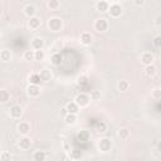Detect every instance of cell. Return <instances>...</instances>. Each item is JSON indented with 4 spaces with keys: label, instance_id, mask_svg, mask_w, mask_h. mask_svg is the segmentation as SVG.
<instances>
[{
    "label": "cell",
    "instance_id": "obj_19",
    "mask_svg": "<svg viewBox=\"0 0 161 161\" xmlns=\"http://www.w3.org/2000/svg\"><path fill=\"white\" fill-rule=\"evenodd\" d=\"M39 75H40V78H42V82H50L52 80V78H53V74H52V70H49V69H47V68H44V69H42L40 72H39Z\"/></svg>",
    "mask_w": 161,
    "mask_h": 161
},
{
    "label": "cell",
    "instance_id": "obj_39",
    "mask_svg": "<svg viewBox=\"0 0 161 161\" xmlns=\"http://www.w3.org/2000/svg\"><path fill=\"white\" fill-rule=\"evenodd\" d=\"M60 114H62L63 117H65V116L68 114V112H67V108H65V107H63V108L60 109Z\"/></svg>",
    "mask_w": 161,
    "mask_h": 161
},
{
    "label": "cell",
    "instance_id": "obj_12",
    "mask_svg": "<svg viewBox=\"0 0 161 161\" xmlns=\"http://www.w3.org/2000/svg\"><path fill=\"white\" fill-rule=\"evenodd\" d=\"M30 123L29 122H26V121H21L18 126H16V130H18V132L20 133V135H23V136H26L29 132H30Z\"/></svg>",
    "mask_w": 161,
    "mask_h": 161
},
{
    "label": "cell",
    "instance_id": "obj_8",
    "mask_svg": "<svg viewBox=\"0 0 161 161\" xmlns=\"http://www.w3.org/2000/svg\"><path fill=\"white\" fill-rule=\"evenodd\" d=\"M42 93V88L40 86H35V84H29L28 88H26V94L30 97V98H36L39 97Z\"/></svg>",
    "mask_w": 161,
    "mask_h": 161
},
{
    "label": "cell",
    "instance_id": "obj_33",
    "mask_svg": "<svg viewBox=\"0 0 161 161\" xmlns=\"http://www.w3.org/2000/svg\"><path fill=\"white\" fill-rule=\"evenodd\" d=\"M11 158H13V156H11V153L9 151H3L1 155H0V160L1 161H11Z\"/></svg>",
    "mask_w": 161,
    "mask_h": 161
},
{
    "label": "cell",
    "instance_id": "obj_34",
    "mask_svg": "<svg viewBox=\"0 0 161 161\" xmlns=\"http://www.w3.org/2000/svg\"><path fill=\"white\" fill-rule=\"evenodd\" d=\"M45 59V52L44 50H36L35 52V60L36 62H42Z\"/></svg>",
    "mask_w": 161,
    "mask_h": 161
},
{
    "label": "cell",
    "instance_id": "obj_15",
    "mask_svg": "<svg viewBox=\"0 0 161 161\" xmlns=\"http://www.w3.org/2000/svg\"><path fill=\"white\" fill-rule=\"evenodd\" d=\"M40 25H42V20H40V18H38V16H33V18H30V19L28 20V26H29L31 30L39 29Z\"/></svg>",
    "mask_w": 161,
    "mask_h": 161
},
{
    "label": "cell",
    "instance_id": "obj_31",
    "mask_svg": "<svg viewBox=\"0 0 161 161\" xmlns=\"http://www.w3.org/2000/svg\"><path fill=\"white\" fill-rule=\"evenodd\" d=\"M89 96H91V99H92V101H99V99L102 98V93H101V91H97V89L92 91Z\"/></svg>",
    "mask_w": 161,
    "mask_h": 161
},
{
    "label": "cell",
    "instance_id": "obj_37",
    "mask_svg": "<svg viewBox=\"0 0 161 161\" xmlns=\"http://www.w3.org/2000/svg\"><path fill=\"white\" fill-rule=\"evenodd\" d=\"M153 24H155L156 26H161V15H157V16L155 18V20H153Z\"/></svg>",
    "mask_w": 161,
    "mask_h": 161
},
{
    "label": "cell",
    "instance_id": "obj_13",
    "mask_svg": "<svg viewBox=\"0 0 161 161\" xmlns=\"http://www.w3.org/2000/svg\"><path fill=\"white\" fill-rule=\"evenodd\" d=\"M23 13H24V15H26V16L30 19V18H33V16H36V15H35V14H36V8H35V5H33V4H25L24 8H23Z\"/></svg>",
    "mask_w": 161,
    "mask_h": 161
},
{
    "label": "cell",
    "instance_id": "obj_16",
    "mask_svg": "<svg viewBox=\"0 0 161 161\" xmlns=\"http://www.w3.org/2000/svg\"><path fill=\"white\" fill-rule=\"evenodd\" d=\"M11 59H13V54H11V52H10L9 49L4 48V49L0 50V60H1L3 63H8V62H10Z\"/></svg>",
    "mask_w": 161,
    "mask_h": 161
},
{
    "label": "cell",
    "instance_id": "obj_20",
    "mask_svg": "<svg viewBox=\"0 0 161 161\" xmlns=\"http://www.w3.org/2000/svg\"><path fill=\"white\" fill-rule=\"evenodd\" d=\"M64 107L67 108V112H68V113H72V114H78V112H79V107H78V104H77L74 101L68 102V103H67Z\"/></svg>",
    "mask_w": 161,
    "mask_h": 161
},
{
    "label": "cell",
    "instance_id": "obj_18",
    "mask_svg": "<svg viewBox=\"0 0 161 161\" xmlns=\"http://www.w3.org/2000/svg\"><path fill=\"white\" fill-rule=\"evenodd\" d=\"M47 156H48V153L45 152V151H43V150H35L34 152H33V161H45L47 160Z\"/></svg>",
    "mask_w": 161,
    "mask_h": 161
},
{
    "label": "cell",
    "instance_id": "obj_23",
    "mask_svg": "<svg viewBox=\"0 0 161 161\" xmlns=\"http://www.w3.org/2000/svg\"><path fill=\"white\" fill-rule=\"evenodd\" d=\"M42 82V78L39 75V73H31L29 75V84H35V86H39Z\"/></svg>",
    "mask_w": 161,
    "mask_h": 161
},
{
    "label": "cell",
    "instance_id": "obj_32",
    "mask_svg": "<svg viewBox=\"0 0 161 161\" xmlns=\"http://www.w3.org/2000/svg\"><path fill=\"white\" fill-rule=\"evenodd\" d=\"M151 97H152L153 99H160V98H161V88H158V87L153 88V89L151 91Z\"/></svg>",
    "mask_w": 161,
    "mask_h": 161
},
{
    "label": "cell",
    "instance_id": "obj_7",
    "mask_svg": "<svg viewBox=\"0 0 161 161\" xmlns=\"http://www.w3.org/2000/svg\"><path fill=\"white\" fill-rule=\"evenodd\" d=\"M9 116L13 119H20L23 116V108L19 104H13L9 108Z\"/></svg>",
    "mask_w": 161,
    "mask_h": 161
},
{
    "label": "cell",
    "instance_id": "obj_17",
    "mask_svg": "<svg viewBox=\"0 0 161 161\" xmlns=\"http://www.w3.org/2000/svg\"><path fill=\"white\" fill-rule=\"evenodd\" d=\"M130 136H131V132H130V130L126 128V127H121V128L117 131V137L119 138V141H126V140L130 138Z\"/></svg>",
    "mask_w": 161,
    "mask_h": 161
},
{
    "label": "cell",
    "instance_id": "obj_4",
    "mask_svg": "<svg viewBox=\"0 0 161 161\" xmlns=\"http://www.w3.org/2000/svg\"><path fill=\"white\" fill-rule=\"evenodd\" d=\"M122 13H123V9H122V6H121L119 3H117V1L111 3L109 10H108V14H109L111 18L117 19V18H119V16L122 15Z\"/></svg>",
    "mask_w": 161,
    "mask_h": 161
},
{
    "label": "cell",
    "instance_id": "obj_35",
    "mask_svg": "<svg viewBox=\"0 0 161 161\" xmlns=\"http://www.w3.org/2000/svg\"><path fill=\"white\" fill-rule=\"evenodd\" d=\"M152 44L156 48H161V34H157L152 38Z\"/></svg>",
    "mask_w": 161,
    "mask_h": 161
},
{
    "label": "cell",
    "instance_id": "obj_26",
    "mask_svg": "<svg viewBox=\"0 0 161 161\" xmlns=\"http://www.w3.org/2000/svg\"><path fill=\"white\" fill-rule=\"evenodd\" d=\"M47 6L49 8V10L57 11V10L60 8V1H59V0H49V1L47 3Z\"/></svg>",
    "mask_w": 161,
    "mask_h": 161
},
{
    "label": "cell",
    "instance_id": "obj_6",
    "mask_svg": "<svg viewBox=\"0 0 161 161\" xmlns=\"http://www.w3.org/2000/svg\"><path fill=\"white\" fill-rule=\"evenodd\" d=\"M153 60H155V55L151 53V52H143L141 55H140V62L145 65V67H147V65H151V64H153Z\"/></svg>",
    "mask_w": 161,
    "mask_h": 161
},
{
    "label": "cell",
    "instance_id": "obj_21",
    "mask_svg": "<svg viewBox=\"0 0 161 161\" xmlns=\"http://www.w3.org/2000/svg\"><path fill=\"white\" fill-rule=\"evenodd\" d=\"M64 118V122H65V125H68V126H74L75 123H77V121H78V117H77V114H72V113H68L65 117H63Z\"/></svg>",
    "mask_w": 161,
    "mask_h": 161
},
{
    "label": "cell",
    "instance_id": "obj_9",
    "mask_svg": "<svg viewBox=\"0 0 161 161\" xmlns=\"http://www.w3.org/2000/svg\"><path fill=\"white\" fill-rule=\"evenodd\" d=\"M44 39L42 38V36H34L33 39H31V43H30V47H31V49L33 50H43V48H44Z\"/></svg>",
    "mask_w": 161,
    "mask_h": 161
},
{
    "label": "cell",
    "instance_id": "obj_27",
    "mask_svg": "<svg viewBox=\"0 0 161 161\" xmlns=\"http://www.w3.org/2000/svg\"><path fill=\"white\" fill-rule=\"evenodd\" d=\"M94 128H96V131H97L98 133H104V132L107 131V123L103 122V121H99V122L96 123Z\"/></svg>",
    "mask_w": 161,
    "mask_h": 161
},
{
    "label": "cell",
    "instance_id": "obj_36",
    "mask_svg": "<svg viewBox=\"0 0 161 161\" xmlns=\"http://www.w3.org/2000/svg\"><path fill=\"white\" fill-rule=\"evenodd\" d=\"M77 83H78L79 86H86V84L88 83L87 77H86V75H79V77L77 78Z\"/></svg>",
    "mask_w": 161,
    "mask_h": 161
},
{
    "label": "cell",
    "instance_id": "obj_22",
    "mask_svg": "<svg viewBox=\"0 0 161 161\" xmlns=\"http://www.w3.org/2000/svg\"><path fill=\"white\" fill-rule=\"evenodd\" d=\"M23 58H24V60H26V62L35 60V50H33V49L25 50V52L23 53Z\"/></svg>",
    "mask_w": 161,
    "mask_h": 161
},
{
    "label": "cell",
    "instance_id": "obj_30",
    "mask_svg": "<svg viewBox=\"0 0 161 161\" xmlns=\"http://www.w3.org/2000/svg\"><path fill=\"white\" fill-rule=\"evenodd\" d=\"M77 137H78V140H80V141H88V138H89V132L86 131V130H82V131L78 132Z\"/></svg>",
    "mask_w": 161,
    "mask_h": 161
},
{
    "label": "cell",
    "instance_id": "obj_25",
    "mask_svg": "<svg viewBox=\"0 0 161 161\" xmlns=\"http://www.w3.org/2000/svg\"><path fill=\"white\" fill-rule=\"evenodd\" d=\"M62 54L60 53H53L52 55H50V63L53 64V65H59L60 64V62H62Z\"/></svg>",
    "mask_w": 161,
    "mask_h": 161
},
{
    "label": "cell",
    "instance_id": "obj_28",
    "mask_svg": "<svg viewBox=\"0 0 161 161\" xmlns=\"http://www.w3.org/2000/svg\"><path fill=\"white\" fill-rule=\"evenodd\" d=\"M156 72H157V68H156L153 64L145 67V74H146L147 77H153V75L156 74Z\"/></svg>",
    "mask_w": 161,
    "mask_h": 161
},
{
    "label": "cell",
    "instance_id": "obj_10",
    "mask_svg": "<svg viewBox=\"0 0 161 161\" xmlns=\"http://www.w3.org/2000/svg\"><path fill=\"white\" fill-rule=\"evenodd\" d=\"M96 6V10L99 11V13H108L109 10V6H111V3L109 1H106V0H99L94 4Z\"/></svg>",
    "mask_w": 161,
    "mask_h": 161
},
{
    "label": "cell",
    "instance_id": "obj_1",
    "mask_svg": "<svg viewBox=\"0 0 161 161\" xmlns=\"http://www.w3.org/2000/svg\"><path fill=\"white\" fill-rule=\"evenodd\" d=\"M47 26L50 31L53 33H58L63 29V20L59 18V16H52L48 19L47 21Z\"/></svg>",
    "mask_w": 161,
    "mask_h": 161
},
{
    "label": "cell",
    "instance_id": "obj_3",
    "mask_svg": "<svg viewBox=\"0 0 161 161\" xmlns=\"http://www.w3.org/2000/svg\"><path fill=\"white\" fill-rule=\"evenodd\" d=\"M93 28H94V30H96L97 33H106V31L108 30V28H109V23H108L107 19L99 18V19H97V20L94 21Z\"/></svg>",
    "mask_w": 161,
    "mask_h": 161
},
{
    "label": "cell",
    "instance_id": "obj_38",
    "mask_svg": "<svg viewBox=\"0 0 161 161\" xmlns=\"http://www.w3.org/2000/svg\"><path fill=\"white\" fill-rule=\"evenodd\" d=\"M133 4H135L136 6H142V5L145 4V0H135Z\"/></svg>",
    "mask_w": 161,
    "mask_h": 161
},
{
    "label": "cell",
    "instance_id": "obj_40",
    "mask_svg": "<svg viewBox=\"0 0 161 161\" xmlns=\"http://www.w3.org/2000/svg\"><path fill=\"white\" fill-rule=\"evenodd\" d=\"M156 148H157L158 152H161V140H158V141L156 142Z\"/></svg>",
    "mask_w": 161,
    "mask_h": 161
},
{
    "label": "cell",
    "instance_id": "obj_2",
    "mask_svg": "<svg viewBox=\"0 0 161 161\" xmlns=\"http://www.w3.org/2000/svg\"><path fill=\"white\" fill-rule=\"evenodd\" d=\"M97 148H98V151L102 152V153H106V152L111 151V148H112V140L108 138V137H102V138H99L98 142H97Z\"/></svg>",
    "mask_w": 161,
    "mask_h": 161
},
{
    "label": "cell",
    "instance_id": "obj_24",
    "mask_svg": "<svg viewBox=\"0 0 161 161\" xmlns=\"http://www.w3.org/2000/svg\"><path fill=\"white\" fill-rule=\"evenodd\" d=\"M128 88H130L128 80H126V79L118 80V83H117V89H118L119 92H126V91H128Z\"/></svg>",
    "mask_w": 161,
    "mask_h": 161
},
{
    "label": "cell",
    "instance_id": "obj_5",
    "mask_svg": "<svg viewBox=\"0 0 161 161\" xmlns=\"http://www.w3.org/2000/svg\"><path fill=\"white\" fill-rule=\"evenodd\" d=\"M91 101H92V99H91V96L87 94V93H79V94H77L75 98H74V102L78 104L79 108H84V107H87V106L89 104Z\"/></svg>",
    "mask_w": 161,
    "mask_h": 161
},
{
    "label": "cell",
    "instance_id": "obj_11",
    "mask_svg": "<svg viewBox=\"0 0 161 161\" xmlns=\"http://www.w3.org/2000/svg\"><path fill=\"white\" fill-rule=\"evenodd\" d=\"M31 146V140L28 137V136H23L19 141H18V147L23 151H28Z\"/></svg>",
    "mask_w": 161,
    "mask_h": 161
},
{
    "label": "cell",
    "instance_id": "obj_29",
    "mask_svg": "<svg viewBox=\"0 0 161 161\" xmlns=\"http://www.w3.org/2000/svg\"><path fill=\"white\" fill-rule=\"evenodd\" d=\"M10 99V93L6 89H1L0 91V102L1 103H6Z\"/></svg>",
    "mask_w": 161,
    "mask_h": 161
},
{
    "label": "cell",
    "instance_id": "obj_14",
    "mask_svg": "<svg viewBox=\"0 0 161 161\" xmlns=\"http://www.w3.org/2000/svg\"><path fill=\"white\" fill-rule=\"evenodd\" d=\"M92 40H93V35L89 31H83L80 34V36H79V42L83 45H91Z\"/></svg>",
    "mask_w": 161,
    "mask_h": 161
},
{
    "label": "cell",
    "instance_id": "obj_41",
    "mask_svg": "<svg viewBox=\"0 0 161 161\" xmlns=\"http://www.w3.org/2000/svg\"><path fill=\"white\" fill-rule=\"evenodd\" d=\"M63 161H75V160H73V158H70V157L64 156V157H63Z\"/></svg>",
    "mask_w": 161,
    "mask_h": 161
}]
</instances>
